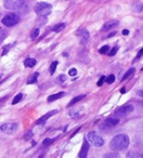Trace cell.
<instances>
[{
  "instance_id": "obj_1",
  "label": "cell",
  "mask_w": 143,
  "mask_h": 158,
  "mask_svg": "<svg viewBox=\"0 0 143 158\" xmlns=\"http://www.w3.org/2000/svg\"><path fill=\"white\" fill-rule=\"evenodd\" d=\"M129 145L128 136L126 134H119L115 136L110 142V148L115 152H121L128 148Z\"/></svg>"
},
{
  "instance_id": "obj_2",
  "label": "cell",
  "mask_w": 143,
  "mask_h": 158,
  "mask_svg": "<svg viewBox=\"0 0 143 158\" xmlns=\"http://www.w3.org/2000/svg\"><path fill=\"white\" fill-rule=\"evenodd\" d=\"M34 10L40 17H47L52 13V5L47 2H39L35 5Z\"/></svg>"
},
{
  "instance_id": "obj_3",
  "label": "cell",
  "mask_w": 143,
  "mask_h": 158,
  "mask_svg": "<svg viewBox=\"0 0 143 158\" xmlns=\"http://www.w3.org/2000/svg\"><path fill=\"white\" fill-rule=\"evenodd\" d=\"M1 22L5 26L11 27V26L16 25L20 22V16L16 13H9L2 19Z\"/></svg>"
},
{
  "instance_id": "obj_4",
  "label": "cell",
  "mask_w": 143,
  "mask_h": 158,
  "mask_svg": "<svg viewBox=\"0 0 143 158\" xmlns=\"http://www.w3.org/2000/svg\"><path fill=\"white\" fill-rule=\"evenodd\" d=\"M87 139L89 140V142H91L94 147H102L104 145V141L103 139L101 138V137L94 131H92V132H89L88 135H87Z\"/></svg>"
},
{
  "instance_id": "obj_5",
  "label": "cell",
  "mask_w": 143,
  "mask_h": 158,
  "mask_svg": "<svg viewBox=\"0 0 143 158\" xmlns=\"http://www.w3.org/2000/svg\"><path fill=\"white\" fill-rule=\"evenodd\" d=\"M25 0H4V6L6 9L16 11L24 6Z\"/></svg>"
},
{
  "instance_id": "obj_6",
  "label": "cell",
  "mask_w": 143,
  "mask_h": 158,
  "mask_svg": "<svg viewBox=\"0 0 143 158\" xmlns=\"http://www.w3.org/2000/svg\"><path fill=\"white\" fill-rule=\"evenodd\" d=\"M18 128L19 124L17 122H8L0 126V131L5 134H14L18 131Z\"/></svg>"
},
{
  "instance_id": "obj_7",
  "label": "cell",
  "mask_w": 143,
  "mask_h": 158,
  "mask_svg": "<svg viewBox=\"0 0 143 158\" xmlns=\"http://www.w3.org/2000/svg\"><path fill=\"white\" fill-rule=\"evenodd\" d=\"M119 123V119L118 118H109L107 119H105L103 122L99 125V128L103 131H107L109 129H112L113 127L117 126Z\"/></svg>"
},
{
  "instance_id": "obj_8",
  "label": "cell",
  "mask_w": 143,
  "mask_h": 158,
  "mask_svg": "<svg viewBox=\"0 0 143 158\" xmlns=\"http://www.w3.org/2000/svg\"><path fill=\"white\" fill-rule=\"evenodd\" d=\"M132 111H133L132 105H125V106H122L116 110L114 114L116 116H119V118H124V116H127L128 114H131Z\"/></svg>"
},
{
  "instance_id": "obj_9",
  "label": "cell",
  "mask_w": 143,
  "mask_h": 158,
  "mask_svg": "<svg viewBox=\"0 0 143 158\" xmlns=\"http://www.w3.org/2000/svg\"><path fill=\"white\" fill-rule=\"evenodd\" d=\"M118 24H119V22H118V20H116V19L109 20V22L105 23L103 24V26L101 27V31H102V32L109 31V30H111V29L115 28L116 26H118Z\"/></svg>"
},
{
  "instance_id": "obj_10",
  "label": "cell",
  "mask_w": 143,
  "mask_h": 158,
  "mask_svg": "<svg viewBox=\"0 0 143 158\" xmlns=\"http://www.w3.org/2000/svg\"><path fill=\"white\" fill-rule=\"evenodd\" d=\"M58 114V111L57 110H54V111H51V112H49L48 114H44L42 118H40L37 121H36V124L37 125H43V124H45L46 123V121L49 119L52 115H54V114Z\"/></svg>"
},
{
  "instance_id": "obj_11",
  "label": "cell",
  "mask_w": 143,
  "mask_h": 158,
  "mask_svg": "<svg viewBox=\"0 0 143 158\" xmlns=\"http://www.w3.org/2000/svg\"><path fill=\"white\" fill-rule=\"evenodd\" d=\"M89 149H90V145H89V142L85 139L84 142H83V145H82V148H81V150H80L78 156L80 158H85V157H87Z\"/></svg>"
},
{
  "instance_id": "obj_12",
  "label": "cell",
  "mask_w": 143,
  "mask_h": 158,
  "mask_svg": "<svg viewBox=\"0 0 143 158\" xmlns=\"http://www.w3.org/2000/svg\"><path fill=\"white\" fill-rule=\"evenodd\" d=\"M77 35L81 37V44H85L88 42L89 38H90V33L88 32L87 29H80L77 32Z\"/></svg>"
},
{
  "instance_id": "obj_13",
  "label": "cell",
  "mask_w": 143,
  "mask_h": 158,
  "mask_svg": "<svg viewBox=\"0 0 143 158\" xmlns=\"http://www.w3.org/2000/svg\"><path fill=\"white\" fill-rule=\"evenodd\" d=\"M64 92H58V93H56V94H52V95H50L49 97H48V101L49 102H54V101H56V100H58L59 98H61V97H63L64 96Z\"/></svg>"
},
{
  "instance_id": "obj_14",
  "label": "cell",
  "mask_w": 143,
  "mask_h": 158,
  "mask_svg": "<svg viewBox=\"0 0 143 158\" xmlns=\"http://www.w3.org/2000/svg\"><path fill=\"white\" fill-rule=\"evenodd\" d=\"M35 64H36V59L34 58H27L24 61V66L27 68H32L35 66Z\"/></svg>"
},
{
  "instance_id": "obj_15",
  "label": "cell",
  "mask_w": 143,
  "mask_h": 158,
  "mask_svg": "<svg viewBox=\"0 0 143 158\" xmlns=\"http://www.w3.org/2000/svg\"><path fill=\"white\" fill-rule=\"evenodd\" d=\"M39 77V73L38 72H35L32 76L29 78V80L27 81V85H30V84H35L37 81V78Z\"/></svg>"
},
{
  "instance_id": "obj_16",
  "label": "cell",
  "mask_w": 143,
  "mask_h": 158,
  "mask_svg": "<svg viewBox=\"0 0 143 158\" xmlns=\"http://www.w3.org/2000/svg\"><path fill=\"white\" fill-rule=\"evenodd\" d=\"M85 98V95H79V96H77V97H75V98H73L71 101H70V103L68 104V106H73L74 104H76V103H78L79 101H81L82 99H84Z\"/></svg>"
},
{
  "instance_id": "obj_17",
  "label": "cell",
  "mask_w": 143,
  "mask_h": 158,
  "mask_svg": "<svg viewBox=\"0 0 143 158\" xmlns=\"http://www.w3.org/2000/svg\"><path fill=\"white\" fill-rule=\"evenodd\" d=\"M134 71H135V69H134V68H131V69H128L127 72H126V74L124 75V77H123L122 78V81H125V80H127L128 78H129V77H131V76H132V75H133V73H134Z\"/></svg>"
},
{
  "instance_id": "obj_18",
  "label": "cell",
  "mask_w": 143,
  "mask_h": 158,
  "mask_svg": "<svg viewBox=\"0 0 143 158\" xmlns=\"http://www.w3.org/2000/svg\"><path fill=\"white\" fill-rule=\"evenodd\" d=\"M64 27H65V24L64 23H58L57 25H54L52 30L54 31V32H60L61 30H63L64 29Z\"/></svg>"
},
{
  "instance_id": "obj_19",
  "label": "cell",
  "mask_w": 143,
  "mask_h": 158,
  "mask_svg": "<svg viewBox=\"0 0 143 158\" xmlns=\"http://www.w3.org/2000/svg\"><path fill=\"white\" fill-rule=\"evenodd\" d=\"M22 98H23V93H19V94H17L16 96H15V98H14V100H13V102H12V104L13 105H15V104H18V103L22 100Z\"/></svg>"
},
{
  "instance_id": "obj_20",
  "label": "cell",
  "mask_w": 143,
  "mask_h": 158,
  "mask_svg": "<svg viewBox=\"0 0 143 158\" xmlns=\"http://www.w3.org/2000/svg\"><path fill=\"white\" fill-rule=\"evenodd\" d=\"M133 10L135 12H142L143 11V3H136L133 5Z\"/></svg>"
},
{
  "instance_id": "obj_21",
  "label": "cell",
  "mask_w": 143,
  "mask_h": 158,
  "mask_svg": "<svg viewBox=\"0 0 143 158\" xmlns=\"http://www.w3.org/2000/svg\"><path fill=\"white\" fill-rule=\"evenodd\" d=\"M58 64V61H54V62L51 64V66H50V73H51V75H53L54 73V71H56Z\"/></svg>"
},
{
  "instance_id": "obj_22",
  "label": "cell",
  "mask_w": 143,
  "mask_h": 158,
  "mask_svg": "<svg viewBox=\"0 0 143 158\" xmlns=\"http://www.w3.org/2000/svg\"><path fill=\"white\" fill-rule=\"evenodd\" d=\"M104 81L107 82V84H109V85H110V84H113V82L115 81V76H114V75H109V76H108L107 78H105Z\"/></svg>"
},
{
  "instance_id": "obj_23",
  "label": "cell",
  "mask_w": 143,
  "mask_h": 158,
  "mask_svg": "<svg viewBox=\"0 0 143 158\" xmlns=\"http://www.w3.org/2000/svg\"><path fill=\"white\" fill-rule=\"evenodd\" d=\"M39 32H40V29H39V28H35V29H34V30L31 32V34H30L31 39H35V38H37V36L39 35Z\"/></svg>"
},
{
  "instance_id": "obj_24",
  "label": "cell",
  "mask_w": 143,
  "mask_h": 158,
  "mask_svg": "<svg viewBox=\"0 0 143 158\" xmlns=\"http://www.w3.org/2000/svg\"><path fill=\"white\" fill-rule=\"evenodd\" d=\"M118 50H119V47H118V46H117V47H114L113 49H112L110 52H109L108 56H115V54L117 53Z\"/></svg>"
},
{
  "instance_id": "obj_25",
  "label": "cell",
  "mask_w": 143,
  "mask_h": 158,
  "mask_svg": "<svg viewBox=\"0 0 143 158\" xmlns=\"http://www.w3.org/2000/svg\"><path fill=\"white\" fill-rule=\"evenodd\" d=\"M108 51H109V46L105 45V46H103V47H102L101 49L99 50V53H101V54H105V53L108 52Z\"/></svg>"
},
{
  "instance_id": "obj_26",
  "label": "cell",
  "mask_w": 143,
  "mask_h": 158,
  "mask_svg": "<svg viewBox=\"0 0 143 158\" xmlns=\"http://www.w3.org/2000/svg\"><path fill=\"white\" fill-rule=\"evenodd\" d=\"M6 35H7L6 31L3 28H0V42H2V41L4 40V38L6 37Z\"/></svg>"
},
{
  "instance_id": "obj_27",
  "label": "cell",
  "mask_w": 143,
  "mask_h": 158,
  "mask_svg": "<svg viewBox=\"0 0 143 158\" xmlns=\"http://www.w3.org/2000/svg\"><path fill=\"white\" fill-rule=\"evenodd\" d=\"M79 112H77V111H70L69 112V116L70 118H78L79 116Z\"/></svg>"
},
{
  "instance_id": "obj_28",
  "label": "cell",
  "mask_w": 143,
  "mask_h": 158,
  "mask_svg": "<svg viewBox=\"0 0 143 158\" xmlns=\"http://www.w3.org/2000/svg\"><path fill=\"white\" fill-rule=\"evenodd\" d=\"M54 140H56V139H49V138H47V139H45V140L43 141V145H44V146H47V147H48V146H50Z\"/></svg>"
},
{
  "instance_id": "obj_29",
  "label": "cell",
  "mask_w": 143,
  "mask_h": 158,
  "mask_svg": "<svg viewBox=\"0 0 143 158\" xmlns=\"http://www.w3.org/2000/svg\"><path fill=\"white\" fill-rule=\"evenodd\" d=\"M68 74H69V76H70V77H74V76H76V75H77V70L75 69V68H72V69L69 70Z\"/></svg>"
},
{
  "instance_id": "obj_30",
  "label": "cell",
  "mask_w": 143,
  "mask_h": 158,
  "mask_svg": "<svg viewBox=\"0 0 143 158\" xmlns=\"http://www.w3.org/2000/svg\"><path fill=\"white\" fill-rule=\"evenodd\" d=\"M104 80H105V77H104V76H101V77H100V79H99V80H98V86H101V85H102V84H103Z\"/></svg>"
},
{
  "instance_id": "obj_31",
  "label": "cell",
  "mask_w": 143,
  "mask_h": 158,
  "mask_svg": "<svg viewBox=\"0 0 143 158\" xmlns=\"http://www.w3.org/2000/svg\"><path fill=\"white\" fill-rule=\"evenodd\" d=\"M143 56V48H142V49L138 52V53H137V56H136V57H135V59L134 60H136V59H137V58H139V57H141Z\"/></svg>"
},
{
  "instance_id": "obj_32",
  "label": "cell",
  "mask_w": 143,
  "mask_h": 158,
  "mask_svg": "<svg viewBox=\"0 0 143 158\" xmlns=\"http://www.w3.org/2000/svg\"><path fill=\"white\" fill-rule=\"evenodd\" d=\"M32 132L31 131H29L28 133H27L26 135H25V137H24V138H25V140H28V139H30L31 138V137H32Z\"/></svg>"
},
{
  "instance_id": "obj_33",
  "label": "cell",
  "mask_w": 143,
  "mask_h": 158,
  "mask_svg": "<svg viewBox=\"0 0 143 158\" xmlns=\"http://www.w3.org/2000/svg\"><path fill=\"white\" fill-rule=\"evenodd\" d=\"M65 80H66V77L64 76V75H61V76H59V78H58L59 81H64Z\"/></svg>"
},
{
  "instance_id": "obj_34",
  "label": "cell",
  "mask_w": 143,
  "mask_h": 158,
  "mask_svg": "<svg viewBox=\"0 0 143 158\" xmlns=\"http://www.w3.org/2000/svg\"><path fill=\"white\" fill-rule=\"evenodd\" d=\"M123 35H128V33H129V31L128 30V29H124V30H123Z\"/></svg>"
},
{
  "instance_id": "obj_35",
  "label": "cell",
  "mask_w": 143,
  "mask_h": 158,
  "mask_svg": "<svg viewBox=\"0 0 143 158\" xmlns=\"http://www.w3.org/2000/svg\"><path fill=\"white\" fill-rule=\"evenodd\" d=\"M137 95L141 96V97H143V90H138L137 91Z\"/></svg>"
},
{
  "instance_id": "obj_36",
  "label": "cell",
  "mask_w": 143,
  "mask_h": 158,
  "mask_svg": "<svg viewBox=\"0 0 143 158\" xmlns=\"http://www.w3.org/2000/svg\"><path fill=\"white\" fill-rule=\"evenodd\" d=\"M115 34H116V32H113V33H111V34H110V35H108V36H107V38H110V37L114 36V35H115Z\"/></svg>"
},
{
  "instance_id": "obj_37",
  "label": "cell",
  "mask_w": 143,
  "mask_h": 158,
  "mask_svg": "<svg viewBox=\"0 0 143 158\" xmlns=\"http://www.w3.org/2000/svg\"><path fill=\"white\" fill-rule=\"evenodd\" d=\"M121 93H125V88L121 89Z\"/></svg>"
},
{
  "instance_id": "obj_38",
  "label": "cell",
  "mask_w": 143,
  "mask_h": 158,
  "mask_svg": "<svg viewBox=\"0 0 143 158\" xmlns=\"http://www.w3.org/2000/svg\"><path fill=\"white\" fill-rule=\"evenodd\" d=\"M0 78H1V77H0Z\"/></svg>"
}]
</instances>
